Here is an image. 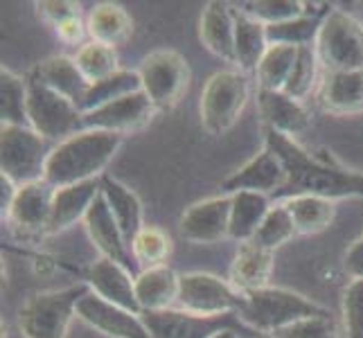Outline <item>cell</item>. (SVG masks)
I'll return each instance as SVG.
<instances>
[{
    "label": "cell",
    "mask_w": 363,
    "mask_h": 338,
    "mask_svg": "<svg viewBox=\"0 0 363 338\" xmlns=\"http://www.w3.org/2000/svg\"><path fill=\"white\" fill-rule=\"evenodd\" d=\"M264 147L282 160L286 183L273 198L320 196V198H352L363 196V174L336 167L309 154L294 137L264 127Z\"/></svg>",
    "instance_id": "6da1fadb"
},
{
    "label": "cell",
    "mask_w": 363,
    "mask_h": 338,
    "mask_svg": "<svg viewBox=\"0 0 363 338\" xmlns=\"http://www.w3.org/2000/svg\"><path fill=\"white\" fill-rule=\"evenodd\" d=\"M122 145V135L82 129L55 145L45 167V181L59 187L99 181Z\"/></svg>",
    "instance_id": "7a4b0ae2"
},
{
    "label": "cell",
    "mask_w": 363,
    "mask_h": 338,
    "mask_svg": "<svg viewBox=\"0 0 363 338\" xmlns=\"http://www.w3.org/2000/svg\"><path fill=\"white\" fill-rule=\"evenodd\" d=\"M330 311L311 303L309 298L282 286H262L255 291L242 293V303L237 309V318L250 329L262 334H278L289 325L311 316H328Z\"/></svg>",
    "instance_id": "3957f363"
},
{
    "label": "cell",
    "mask_w": 363,
    "mask_h": 338,
    "mask_svg": "<svg viewBox=\"0 0 363 338\" xmlns=\"http://www.w3.org/2000/svg\"><path fill=\"white\" fill-rule=\"evenodd\" d=\"M89 284L77 282L66 289L41 291L28 298L18 311V329L23 338H66L79 300L89 293Z\"/></svg>",
    "instance_id": "277c9868"
},
{
    "label": "cell",
    "mask_w": 363,
    "mask_h": 338,
    "mask_svg": "<svg viewBox=\"0 0 363 338\" xmlns=\"http://www.w3.org/2000/svg\"><path fill=\"white\" fill-rule=\"evenodd\" d=\"M55 147L30 127L0 124V169L16 187L45 181V167Z\"/></svg>",
    "instance_id": "5b68a950"
},
{
    "label": "cell",
    "mask_w": 363,
    "mask_h": 338,
    "mask_svg": "<svg viewBox=\"0 0 363 338\" xmlns=\"http://www.w3.org/2000/svg\"><path fill=\"white\" fill-rule=\"evenodd\" d=\"M314 50L325 72L363 70V25L343 9H330Z\"/></svg>",
    "instance_id": "8992f818"
},
{
    "label": "cell",
    "mask_w": 363,
    "mask_h": 338,
    "mask_svg": "<svg viewBox=\"0 0 363 338\" xmlns=\"http://www.w3.org/2000/svg\"><path fill=\"white\" fill-rule=\"evenodd\" d=\"M248 102V77L240 68L219 70L201 91V124L210 135H223L235 127Z\"/></svg>",
    "instance_id": "52a82bcc"
},
{
    "label": "cell",
    "mask_w": 363,
    "mask_h": 338,
    "mask_svg": "<svg viewBox=\"0 0 363 338\" xmlns=\"http://www.w3.org/2000/svg\"><path fill=\"white\" fill-rule=\"evenodd\" d=\"M28 127L45 140H66L82 131V111L64 95L48 89L45 84L28 77Z\"/></svg>",
    "instance_id": "ba28073f"
},
{
    "label": "cell",
    "mask_w": 363,
    "mask_h": 338,
    "mask_svg": "<svg viewBox=\"0 0 363 338\" xmlns=\"http://www.w3.org/2000/svg\"><path fill=\"white\" fill-rule=\"evenodd\" d=\"M138 74L143 81V93L152 99L156 111H169L187 91L190 64L177 50H154L143 59Z\"/></svg>",
    "instance_id": "9c48e42d"
},
{
    "label": "cell",
    "mask_w": 363,
    "mask_h": 338,
    "mask_svg": "<svg viewBox=\"0 0 363 338\" xmlns=\"http://www.w3.org/2000/svg\"><path fill=\"white\" fill-rule=\"evenodd\" d=\"M242 303V291H237L230 280H221L212 273H183L179 282L177 307L196 316H226L237 314Z\"/></svg>",
    "instance_id": "30bf717a"
},
{
    "label": "cell",
    "mask_w": 363,
    "mask_h": 338,
    "mask_svg": "<svg viewBox=\"0 0 363 338\" xmlns=\"http://www.w3.org/2000/svg\"><path fill=\"white\" fill-rule=\"evenodd\" d=\"M140 316L152 338H210L226 327L240 329V325H244L237 318V314L196 316L179 307L162 311H143Z\"/></svg>",
    "instance_id": "8fae6325"
},
{
    "label": "cell",
    "mask_w": 363,
    "mask_h": 338,
    "mask_svg": "<svg viewBox=\"0 0 363 338\" xmlns=\"http://www.w3.org/2000/svg\"><path fill=\"white\" fill-rule=\"evenodd\" d=\"M55 192L57 190L48 181H36L18 187L14 201H11V208L5 215L9 228L16 232V237L34 240V237L48 235Z\"/></svg>",
    "instance_id": "7c38bea8"
},
{
    "label": "cell",
    "mask_w": 363,
    "mask_h": 338,
    "mask_svg": "<svg viewBox=\"0 0 363 338\" xmlns=\"http://www.w3.org/2000/svg\"><path fill=\"white\" fill-rule=\"evenodd\" d=\"M156 113V106L152 104L143 91L124 95L116 102H111L102 108H95L91 113L82 116V129H93V131H106V133H133L145 129L152 122Z\"/></svg>",
    "instance_id": "4fadbf2b"
},
{
    "label": "cell",
    "mask_w": 363,
    "mask_h": 338,
    "mask_svg": "<svg viewBox=\"0 0 363 338\" xmlns=\"http://www.w3.org/2000/svg\"><path fill=\"white\" fill-rule=\"evenodd\" d=\"M77 318L108 338H152L140 314H133L129 309L108 303L93 291L79 300Z\"/></svg>",
    "instance_id": "5bb4252c"
},
{
    "label": "cell",
    "mask_w": 363,
    "mask_h": 338,
    "mask_svg": "<svg viewBox=\"0 0 363 338\" xmlns=\"http://www.w3.org/2000/svg\"><path fill=\"white\" fill-rule=\"evenodd\" d=\"M228 228L230 194L212 196L192 203L183 212L179 221L181 237L190 244H217L223 237H228Z\"/></svg>",
    "instance_id": "9a60e30c"
},
{
    "label": "cell",
    "mask_w": 363,
    "mask_h": 338,
    "mask_svg": "<svg viewBox=\"0 0 363 338\" xmlns=\"http://www.w3.org/2000/svg\"><path fill=\"white\" fill-rule=\"evenodd\" d=\"M286 183V171L282 160L275 156L269 147H264L257 156H253L244 167H240L235 174L221 183L223 194L235 192H259L273 196L282 190Z\"/></svg>",
    "instance_id": "2e32d148"
},
{
    "label": "cell",
    "mask_w": 363,
    "mask_h": 338,
    "mask_svg": "<svg viewBox=\"0 0 363 338\" xmlns=\"http://www.w3.org/2000/svg\"><path fill=\"white\" fill-rule=\"evenodd\" d=\"M84 225H86V232H89L93 246L99 250V255L118 261V264L127 266L129 271L133 269L135 261L131 257V250H129L127 242H124L122 230L113 217V212H111V208L106 203L102 190H99L97 198L89 210V215H86Z\"/></svg>",
    "instance_id": "e0dca14e"
},
{
    "label": "cell",
    "mask_w": 363,
    "mask_h": 338,
    "mask_svg": "<svg viewBox=\"0 0 363 338\" xmlns=\"http://www.w3.org/2000/svg\"><path fill=\"white\" fill-rule=\"evenodd\" d=\"M133 275L127 266L118 264L113 259L99 257L97 261H93L91 269L86 271V284L89 289L113 303L118 307H124L133 311V314H140V307H138L135 300V289H133Z\"/></svg>",
    "instance_id": "ac0fdd59"
},
{
    "label": "cell",
    "mask_w": 363,
    "mask_h": 338,
    "mask_svg": "<svg viewBox=\"0 0 363 338\" xmlns=\"http://www.w3.org/2000/svg\"><path fill=\"white\" fill-rule=\"evenodd\" d=\"M318 102L332 116L363 113V70L325 72L318 89Z\"/></svg>",
    "instance_id": "d6986e66"
},
{
    "label": "cell",
    "mask_w": 363,
    "mask_h": 338,
    "mask_svg": "<svg viewBox=\"0 0 363 338\" xmlns=\"http://www.w3.org/2000/svg\"><path fill=\"white\" fill-rule=\"evenodd\" d=\"M257 106L264 118L267 129H273L282 135H298L307 131L311 116L303 102L289 97L284 91H262L257 89Z\"/></svg>",
    "instance_id": "ffe728a7"
},
{
    "label": "cell",
    "mask_w": 363,
    "mask_h": 338,
    "mask_svg": "<svg viewBox=\"0 0 363 338\" xmlns=\"http://www.w3.org/2000/svg\"><path fill=\"white\" fill-rule=\"evenodd\" d=\"M179 282L181 275L167 264L145 269L138 273L133 280V289H135V300L138 307H140V314L143 311H162L177 307Z\"/></svg>",
    "instance_id": "44dd1931"
},
{
    "label": "cell",
    "mask_w": 363,
    "mask_h": 338,
    "mask_svg": "<svg viewBox=\"0 0 363 338\" xmlns=\"http://www.w3.org/2000/svg\"><path fill=\"white\" fill-rule=\"evenodd\" d=\"M203 45L226 64H235V7L212 0L203 7L199 23Z\"/></svg>",
    "instance_id": "7402d4cb"
},
{
    "label": "cell",
    "mask_w": 363,
    "mask_h": 338,
    "mask_svg": "<svg viewBox=\"0 0 363 338\" xmlns=\"http://www.w3.org/2000/svg\"><path fill=\"white\" fill-rule=\"evenodd\" d=\"M99 194V181H86L77 185L59 187L52 201V215H50L48 235H59L72 228L77 221H84L93 201Z\"/></svg>",
    "instance_id": "603a6c76"
},
{
    "label": "cell",
    "mask_w": 363,
    "mask_h": 338,
    "mask_svg": "<svg viewBox=\"0 0 363 338\" xmlns=\"http://www.w3.org/2000/svg\"><path fill=\"white\" fill-rule=\"evenodd\" d=\"M30 74L34 79H39L41 84H45L48 89H52L55 93L70 99V102L82 111L84 97L89 93L91 84L84 79V74L79 72L74 59H70V57L43 59L41 64L34 66V70Z\"/></svg>",
    "instance_id": "cb8c5ba5"
},
{
    "label": "cell",
    "mask_w": 363,
    "mask_h": 338,
    "mask_svg": "<svg viewBox=\"0 0 363 338\" xmlns=\"http://www.w3.org/2000/svg\"><path fill=\"white\" fill-rule=\"evenodd\" d=\"M273 271V250L255 242L240 244V250L230 264V284L237 291H255L269 286Z\"/></svg>",
    "instance_id": "d4e9b609"
},
{
    "label": "cell",
    "mask_w": 363,
    "mask_h": 338,
    "mask_svg": "<svg viewBox=\"0 0 363 338\" xmlns=\"http://www.w3.org/2000/svg\"><path fill=\"white\" fill-rule=\"evenodd\" d=\"M99 190H102L106 203H108L111 212H113V217L122 230L124 242H127V246L131 250V244L138 237V232L145 228L140 198H138V194L133 190H129L127 185H122L113 176H108V174H104V176L99 179Z\"/></svg>",
    "instance_id": "484cf974"
},
{
    "label": "cell",
    "mask_w": 363,
    "mask_h": 338,
    "mask_svg": "<svg viewBox=\"0 0 363 338\" xmlns=\"http://www.w3.org/2000/svg\"><path fill=\"white\" fill-rule=\"evenodd\" d=\"M269 196L259 192L230 194V228L228 237L240 244L253 242L262 221L269 215Z\"/></svg>",
    "instance_id": "4316f807"
},
{
    "label": "cell",
    "mask_w": 363,
    "mask_h": 338,
    "mask_svg": "<svg viewBox=\"0 0 363 338\" xmlns=\"http://www.w3.org/2000/svg\"><path fill=\"white\" fill-rule=\"evenodd\" d=\"M86 28H89V34L95 43L116 50L118 45H124L131 39L133 21L124 7L116 3H99L91 9Z\"/></svg>",
    "instance_id": "83f0119b"
},
{
    "label": "cell",
    "mask_w": 363,
    "mask_h": 338,
    "mask_svg": "<svg viewBox=\"0 0 363 338\" xmlns=\"http://www.w3.org/2000/svg\"><path fill=\"white\" fill-rule=\"evenodd\" d=\"M267 50V25L257 23L235 7V66L242 72L257 70Z\"/></svg>",
    "instance_id": "f1b7e54d"
},
{
    "label": "cell",
    "mask_w": 363,
    "mask_h": 338,
    "mask_svg": "<svg viewBox=\"0 0 363 338\" xmlns=\"http://www.w3.org/2000/svg\"><path fill=\"white\" fill-rule=\"evenodd\" d=\"M289 210L298 235H318L334 219V203L320 196H294L282 201Z\"/></svg>",
    "instance_id": "f546056e"
},
{
    "label": "cell",
    "mask_w": 363,
    "mask_h": 338,
    "mask_svg": "<svg viewBox=\"0 0 363 338\" xmlns=\"http://www.w3.org/2000/svg\"><path fill=\"white\" fill-rule=\"evenodd\" d=\"M328 11L330 9H314L311 14H305L294 21H286L280 25H267L269 45H294V47L314 45L320 23L328 16Z\"/></svg>",
    "instance_id": "4dcf8cb0"
},
{
    "label": "cell",
    "mask_w": 363,
    "mask_h": 338,
    "mask_svg": "<svg viewBox=\"0 0 363 338\" xmlns=\"http://www.w3.org/2000/svg\"><path fill=\"white\" fill-rule=\"evenodd\" d=\"M143 91V81H140V74L138 70H118L113 72L111 77L97 81V84H91L89 93L84 97V104H82V116L84 113H91L95 108H102L111 102H116V99L124 97V95H131V93H138Z\"/></svg>",
    "instance_id": "1f68e13d"
},
{
    "label": "cell",
    "mask_w": 363,
    "mask_h": 338,
    "mask_svg": "<svg viewBox=\"0 0 363 338\" xmlns=\"http://www.w3.org/2000/svg\"><path fill=\"white\" fill-rule=\"evenodd\" d=\"M298 47L294 45H269L255 70L257 86L262 91H284L291 68L296 64Z\"/></svg>",
    "instance_id": "d6a6232c"
},
{
    "label": "cell",
    "mask_w": 363,
    "mask_h": 338,
    "mask_svg": "<svg viewBox=\"0 0 363 338\" xmlns=\"http://www.w3.org/2000/svg\"><path fill=\"white\" fill-rule=\"evenodd\" d=\"M0 120L28 127V79L7 68L0 70Z\"/></svg>",
    "instance_id": "836d02e7"
},
{
    "label": "cell",
    "mask_w": 363,
    "mask_h": 338,
    "mask_svg": "<svg viewBox=\"0 0 363 338\" xmlns=\"http://www.w3.org/2000/svg\"><path fill=\"white\" fill-rule=\"evenodd\" d=\"M237 9L262 25H280L305 14H311L316 5L300 3V0H250V3L237 5Z\"/></svg>",
    "instance_id": "e575fe53"
},
{
    "label": "cell",
    "mask_w": 363,
    "mask_h": 338,
    "mask_svg": "<svg viewBox=\"0 0 363 338\" xmlns=\"http://www.w3.org/2000/svg\"><path fill=\"white\" fill-rule=\"evenodd\" d=\"M172 255V240L156 225H145L131 244V257L140 271L165 266Z\"/></svg>",
    "instance_id": "d590c367"
},
{
    "label": "cell",
    "mask_w": 363,
    "mask_h": 338,
    "mask_svg": "<svg viewBox=\"0 0 363 338\" xmlns=\"http://www.w3.org/2000/svg\"><path fill=\"white\" fill-rule=\"evenodd\" d=\"M318 70H320V61H318L314 45L298 47V57H296L289 79L284 84V93L298 99V102H303V99H307L318 86Z\"/></svg>",
    "instance_id": "8d00e7d4"
},
{
    "label": "cell",
    "mask_w": 363,
    "mask_h": 338,
    "mask_svg": "<svg viewBox=\"0 0 363 338\" xmlns=\"http://www.w3.org/2000/svg\"><path fill=\"white\" fill-rule=\"evenodd\" d=\"M74 64H77L79 72L84 74V79L89 84H97L106 77H111L113 72H118V55L113 47L102 45V43H84L77 50V57H74Z\"/></svg>",
    "instance_id": "74e56055"
},
{
    "label": "cell",
    "mask_w": 363,
    "mask_h": 338,
    "mask_svg": "<svg viewBox=\"0 0 363 338\" xmlns=\"http://www.w3.org/2000/svg\"><path fill=\"white\" fill-rule=\"evenodd\" d=\"M294 235H298V232H296V225H294L289 210L284 208V203H278L269 210V215L264 217V221H262L253 242L269 248V250H275L289 242Z\"/></svg>",
    "instance_id": "f35d334b"
},
{
    "label": "cell",
    "mask_w": 363,
    "mask_h": 338,
    "mask_svg": "<svg viewBox=\"0 0 363 338\" xmlns=\"http://www.w3.org/2000/svg\"><path fill=\"white\" fill-rule=\"evenodd\" d=\"M273 338H341V329L334 316L328 314L298 320L289 327L280 329L278 334H273Z\"/></svg>",
    "instance_id": "ab89813d"
},
{
    "label": "cell",
    "mask_w": 363,
    "mask_h": 338,
    "mask_svg": "<svg viewBox=\"0 0 363 338\" xmlns=\"http://www.w3.org/2000/svg\"><path fill=\"white\" fill-rule=\"evenodd\" d=\"M345 338H363V280H352L343 291Z\"/></svg>",
    "instance_id": "60d3db41"
},
{
    "label": "cell",
    "mask_w": 363,
    "mask_h": 338,
    "mask_svg": "<svg viewBox=\"0 0 363 338\" xmlns=\"http://www.w3.org/2000/svg\"><path fill=\"white\" fill-rule=\"evenodd\" d=\"M36 11L43 21L50 25H61L70 18H82V5L79 3H66V0H50V3H36Z\"/></svg>",
    "instance_id": "b9f144b4"
},
{
    "label": "cell",
    "mask_w": 363,
    "mask_h": 338,
    "mask_svg": "<svg viewBox=\"0 0 363 338\" xmlns=\"http://www.w3.org/2000/svg\"><path fill=\"white\" fill-rule=\"evenodd\" d=\"M343 266L352 280H363V235L350 244V248L345 250Z\"/></svg>",
    "instance_id": "7bdbcfd3"
},
{
    "label": "cell",
    "mask_w": 363,
    "mask_h": 338,
    "mask_svg": "<svg viewBox=\"0 0 363 338\" xmlns=\"http://www.w3.org/2000/svg\"><path fill=\"white\" fill-rule=\"evenodd\" d=\"M55 30H57L59 39L64 41V43H77V41L84 39V32H89V28H86L82 18H70L66 23L57 25Z\"/></svg>",
    "instance_id": "ee69618b"
},
{
    "label": "cell",
    "mask_w": 363,
    "mask_h": 338,
    "mask_svg": "<svg viewBox=\"0 0 363 338\" xmlns=\"http://www.w3.org/2000/svg\"><path fill=\"white\" fill-rule=\"evenodd\" d=\"M210 338H242V336H240V332H237L235 327H226V329L217 332L215 336H210Z\"/></svg>",
    "instance_id": "f6af8a7d"
}]
</instances>
